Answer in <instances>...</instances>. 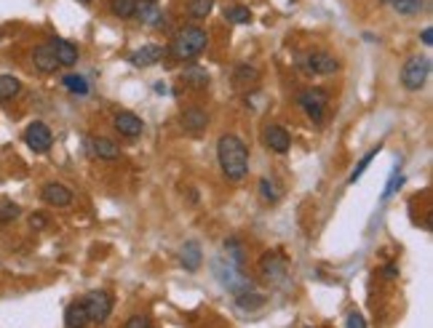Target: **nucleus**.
I'll return each mask as SVG.
<instances>
[{
    "mask_svg": "<svg viewBox=\"0 0 433 328\" xmlns=\"http://www.w3.org/2000/svg\"><path fill=\"white\" fill-rule=\"evenodd\" d=\"M216 161L227 179L241 182L249 171V150H246L244 139L236 134H222L216 141Z\"/></svg>",
    "mask_w": 433,
    "mask_h": 328,
    "instance_id": "obj_1",
    "label": "nucleus"
},
{
    "mask_svg": "<svg viewBox=\"0 0 433 328\" xmlns=\"http://www.w3.org/2000/svg\"><path fill=\"white\" fill-rule=\"evenodd\" d=\"M206 46H209L206 29H201L198 25H188V27L174 32L166 54L171 56V59H177V62H193V59H198V56L206 51Z\"/></svg>",
    "mask_w": 433,
    "mask_h": 328,
    "instance_id": "obj_2",
    "label": "nucleus"
},
{
    "mask_svg": "<svg viewBox=\"0 0 433 328\" xmlns=\"http://www.w3.org/2000/svg\"><path fill=\"white\" fill-rule=\"evenodd\" d=\"M431 78V56L415 54L409 56L401 67V85L406 91H420Z\"/></svg>",
    "mask_w": 433,
    "mask_h": 328,
    "instance_id": "obj_3",
    "label": "nucleus"
},
{
    "mask_svg": "<svg viewBox=\"0 0 433 328\" xmlns=\"http://www.w3.org/2000/svg\"><path fill=\"white\" fill-rule=\"evenodd\" d=\"M78 301L86 310L88 323H105L110 318V312H112V297L108 291H88V294L78 297Z\"/></svg>",
    "mask_w": 433,
    "mask_h": 328,
    "instance_id": "obj_4",
    "label": "nucleus"
},
{
    "mask_svg": "<svg viewBox=\"0 0 433 328\" xmlns=\"http://www.w3.org/2000/svg\"><path fill=\"white\" fill-rule=\"evenodd\" d=\"M297 64L308 75H334L340 70V62L326 51H310V54L297 56Z\"/></svg>",
    "mask_w": 433,
    "mask_h": 328,
    "instance_id": "obj_5",
    "label": "nucleus"
},
{
    "mask_svg": "<svg viewBox=\"0 0 433 328\" xmlns=\"http://www.w3.org/2000/svg\"><path fill=\"white\" fill-rule=\"evenodd\" d=\"M297 105L305 109V115L313 123H321L324 120V109L329 105V91L326 88H305V91L297 94Z\"/></svg>",
    "mask_w": 433,
    "mask_h": 328,
    "instance_id": "obj_6",
    "label": "nucleus"
},
{
    "mask_svg": "<svg viewBox=\"0 0 433 328\" xmlns=\"http://www.w3.org/2000/svg\"><path fill=\"white\" fill-rule=\"evenodd\" d=\"M212 267H214V277L230 291V294H238V291H246V288H251V283H249V277H246L241 270H236L233 264H230V259H227V267L219 262V259H214L212 262Z\"/></svg>",
    "mask_w": 433,
    "mask_h": 328,
    "instance_id": "obj_7",
    "label": "nucleus"
},
{
    "mask_svg": "<svg viewBox=\"0 0 433 328\" xmlns=\"http://www.w3.org/2000/svg\"><path fill=\"white\" fill-rule=\"evenodd\" d=\"M25 141H27V147L35 155H43V152L51 150L54 134H51V128L43 120H35V123H29L27 128H25Z\"/></svg>",
    "mask_w": 433,
    "mask_h": 328,
    "instance_id": "obj_8",
    "label": "nucleus"
},
{
    "mask_svg": "<svg viewBox=\"0 0 433 328\" xmlns=\"http://www.w3.org/2000/svg\"><path fill=\"white\" fill-rule=\"evenodd\" d=\"M286 270H289V262L284 259L281 251H265V254L260 256V273H262V277H268L271 283L284 280V277H286Z\"/></svg>",
    "mask_w": 433,
    "mask_h": 328,
    "instance_id": "obj_9",
    "label": "nucleus"
},
{
    "mask_svg": "<svg viewBox=\"0 0 433 328\" xmlns=\"http://www.w3.org/2000/svg\"><path fill=\"white\" fill-rule=\"evenodd\" d=\"M112 126H115V131H118L121 137H129V139H136L145 131L142 118H139L136 112H132V109H118L115 118H112Z\"/></svg>",
    "mask_w": 433,
    "mask_h": 328,
    "instance_id": "obj_10",
    "label": "nucleus"
},
{
    "mask_svg": "<svg viewBox=\"0 0 433 328\" xmlns=\"http://www.w3.org/2000/svg\"><path fill=\"white\" fill-rule=\"evenodd\" d=\"M262 141H265V147L273 150V152H278V155H286L289 150H292V137H289V131L284 128V126H265V131H262Z\"/></svg>",
    "mask_w": 433,
    "mask_h": 328,
    "instance_id": "obj_11",
    "label": "nucleus"
},
{
    "mask_svg": "<svg viewBox=\"0 0 433 328\" xmlns=\"http://www.w3.org/2000/svg\"><path fill=\"white\" fill-rule=\"evenodd\" d=\"M163 56H166L163 46H158V43H147V46L134 49V51L129 54V64H134V67H139V70H147V67H156Z\"/></svg>",
    "mask_w": 433,
    "mask_h": 328,
    "instance_id": "obj_12",
    "label": "nucleus"
},
{
    "mask_svg": "<svg viewBox=\"0 0 433 328\" xmlns=\"http://www.w3.org/2000/svg\"><path fill=\"white\" fill-rule=\"evenodd\" d=\"M134 16L142 25H147V27H161V25H166L158 0H136Z\"/></svg>",
    "mask_w": 433,
    "mask_h": 328,
    "instance_id": "obj_13",
    "label": "nucleus"
},
{
    "mask_svg": "<svg viewBox=\"0 0 433 328\" xmlns=\"http://www.w3.org/2000/svg\"><path fill=\"white\" fill-rule=\"evenodd\" d=\"M32 64H35V70L43 72V75H51V72L59 70V59H56L51 43H40V46L32 49Z\"/></svg>",
    "mask_w": 433,
    "mask_h": 328,
    "instance_id": "obj_14",
    "label": "nucleus"
},
{
    "mask_svg": "<svg viewBox=\"0 0 433 328\" xmlns=\"http://www.w3.org/2000/svg\"><path fill=\"white\" fill-rule=\"evenodd\" d=\"M40 197H43V203L56 206V208H70V206H73V192L67 190L64 184H59V182H49V184H43Z\"/></svg>",
    "mask_w": 433,
    "mask_h": 328,
    "instance_id": "obj_15",
    "label": "nucleus"
},
{
    "mask_svg": "<svg viewBox=\"0 0 433 328\" xmlns=\"http://www.w3.org/2000/svg\"><path fill=\"white\" fill-rule=\"evenodd\" d=\"M180 123H182V128H185L188 134H201V131H206V126H209V112L203 107H188V109H182Z\"/></svg>",
    "mask_w": 433,
    "mask_h": 328,
    "instance_id": "obj_16",
    "label": "nucleus"
},
{
    "mask_svg": "<svg viewBox=\"0 0 433 328\" xmlns=\"http://www.w3.org/2000/svg\"><path fill=\"white\" fill-rule=\"evenodd\" d=\"M201 262H203V251L198 246V241H185L180 246V264L188 270V273H198L201 270Z\"/></svg>",
    "mask_w": 433,
    "mask_h": 328,
    "instance_id": "obj_17",
    "label": "nucleus"
},
{
    "mask_svg": "<svg viewBox=\"0 0 433 328\" xmlns=\"http://www.w3.org/2000/svg\"><path fill=\"white\" fill-rule=\"evenodd\" d=\"M88 150H91L94 158H99V161H118V158H121V147L108 137H91L88 139Z\"/></svg>",
    "mask_w": 433,
    "mask_h": 328,
    "instance_id": "obj_18",
    "label": "nucleus"
},
{
    "mask_svg": "<svg viewBox=\"0 0 433 328\" xmlns=\"http://www.w3.org/2000/svg\"><path fill=\"white\" fill-rule=\"evenodd\" d=\"M49 43H51L56 59H59V67H73L78 62V46L75 43H70L64 38H51Z\"/></svg>",
    "mask_w": 433,
    "mask_h": 328,
    "instance_id": "obj_19",
    "label": "nucleus"
},
{
    "mask_svg": "<svg viewBox=\"0 0 433 328\" xmlns=\"http://www.w3.org/2000/svg\"><path fill=\"white\" fill-rule=\"evenodd\" d=\"M180 81L190 85V88H195V91H203V88H209V83H212V75L203 70V67H185L182 70V75H180Z\"/></svg>",
    "mask_w": 433,
    "mask_h": 328,
    "instance_id": "obj_20",
    "label": "nucleus"
},
{
    "mask_svg": "<svg viewBox=\"0 0 433 328\" xmlns=\"http://www.w3.org/2000/svg\"><path fill=\"white\" fill-rule=\"evenodd\" d=\"M385 5H391L399 16H417L420 11H425V0H382Z\"/></svg>",
    "mask_w": 433,
    "mask_h": 328,
    "instance_id": "obj_21",
    "label": "nucleus"
},
{
    "mask_svg": "<svg viewBox=\"0 0 433 328\" xmlns=\"http://www.w3.org/2000/svg\"><path fill=\"white\" fill-rule=\"evenodd\" d=\"M262 304H265V297L257 294V291H251V288H246V291H238V294H236V307L244 310V312H254V310H260Z\"/></svg>",
    "mask_w": 433,
    "mask_h": 328,
    "instance_id": "obj_22",
    "label": "nucleus"
},
{
    "mask_svg": "<svg viewBox=\"0 0 433 328\" xmlns=\"http://www.w3.org/2000/svg\"><path fill=\"white\" fill-rule=\"evenodd\" d=\"M233 83H236V88H251V85L260 83V72L249 64H238L236 72H233Z\"/></svg>",
    "mask_w": 433,
    "mask_h": 328,
    "instance_id": "obj_23",
    "label": "nucleus"
},
{
    "mask_svg": "<svg viewBox=\"0 0 433 328\" xmlns=\"http://www.w3.org/2000/svg\"><path fill=\"white\" fill-rule=\"evenodd\" d=\"M22 91V81L16 75H0V102H11L14 96H19Z\"/></svg>",
    "mask_w": 433,
    "mask_h": 328,
    "instance_id": "obj_24",
    "label": "nucleus"
},
{
    "mask_svg": "<svg viewBox=\"0 0 433 328\" xmlns=\"http://www.w3.org/2000/svg\"><path fill=\"white\" fill-rule=\"evenodd\" d=\"M64 326L67 328H81L88 326V318H86V310L81 307V301L75 299L67 310H64Z\"/></svg>",
    "mask_w": 433,
    "mask_h": 328,
    "instance_id": "obj_25",
    "label": "nucleus"
},
{
    "mask_svg": "<svg viewBox=\"0 0 433 328\" xmlns=\"http://www.w3.org/2000/svg\"><path fill=\"white\" fill-rule=\"evenodd\" d=\"M225 22H230V25H249L251 22V11H249V5H225Z\"/></svg>",
    "mask_w": 433,
    "mask_h": 328,
    "instance_id": "obj_26",
    "label": "nucleus"
},
{
    "mask_svg": "<svg viewBox=\"0 0 433 328\" xmlns=\"http://www.w3.org/2000/svg\"><path fill=\"white\" fill-rule=\"evenodd\" d=\"M212 8H214V0H190L188 16L195 19V22H201V19H206L212 14Z\"/></svg>",
    "mask_w": 433,
    "mask_h": 328,
    "instance_id": "obj_27",
    "label": "nucleus"
},
{
    "mask_svg": "<svg viewBox=\"0 0 433 328\" xmlns=\"http://www.w3.org/2000/svg\"><path fill=\"white\" fill-rule=\"evenodd\" d=\"M62 85L70 91V94H78V96H86L88 94V83L83 75H75V72H67L64 78H62Z\"/></svg>",
    "mask_w": 433,
    "mask_h": 328,
    "instance_id": "obj_28",
    "label": "nucleus"
},
{
    "mask_svg": "<svg viewBox=\"0 0 433 328\" xmlns=\"http://www.w3.org/2000/svg\"><path fill=\"white\" fill-rule=\"evenodd\" d=\"M136 0H110V14L118 19H132L134 16Z\"/></svg>",
    "mask_w": 433,
    "mask_h": 328,
    "instance_id": "obj_29",
    "label": "nucleus"
},
{
    "mask_svg": "<svg viewBox=\"0 0 433 328\" xmlns=\"http://www.w3.org/2000/svg\"><path fill=\"white\" fill-rule=\"evenodd\" d=\"M225 254H227V259H233L236 267H244V246H241L238 238H227L225 241Z\"/></svg>",
    "mask_w": 433,
    "mask_h": 328,
    "instance_id": "obj_30",
    "label": "nucleus"
},
{
    "mask_svg": "<svg viewBox=\"0 0 433 328\" xmlns=\"http://www.w3.org/2000/svg\"><path fill=\"white\" fill-rule=\"evenodd\" d=\"M378 152H380V144H378V147H375V150H369V152H367V155H364V158H361V161H358V165H356V168H353L351 179H348V184H356V182H358V179H361V174H364V171H367V168H369V163H372V161H375V158H378Z\"/></svg>",
    "mask_w": 433,
    "mask_h": 328,
    "instance_id": "obj_31",
    "label": "nucleus"
},
{
    "mask_svg": "<svg viewBox=\"0 0 433 328\" xmlns=\"http://www.w3.org/2000/svg\"><path fill=\"white\" fill-rule=\"evenodd\" d=\"M19 214H22V208H19L14 200L0 197V224H8V221H14V219H19Z\"/></svg>",
    "mask_w": 433,
    "mask_h": 328,
    "instance_id": "obj_32",
    "label": "nucleus"
},
{
    "mask_svg": "<svg viewBox=\"0 0 433 328\" xmlns=\"http://www.w3.org/2000/svg\"><path fill=\"white\" fill-rule=\"evenodd\" d=\"M260 195H262V200H265V203H271V206L281 200V190L273 184L271 179H260Z\"/></svg>",
    "mask_w": 433,
    "mask_h": 328,
    "instance_id": "obj_33",
    "label": "nucleus"
},
{
    "mask_svg": "<svg viewBox=\"0 0 433 328\" xmlns=\"http://www.w3.org/2000/svg\"><path fill=\"white\" fill-rule=\"evenodd\" d=\"M401 182H404V176H401V174H399V168H396V174H393L391 179H388V187L382 190V200H388V197H391L393 192L399 190V187H401Z\"/></svg>",
    "mask_w": 433,
    "mask_h": 328,
    "instance_id": "obj_34",
    "label": "nucleus"
},
{
    "mask_svg": "<svg viewBox=\"0 0 433 328\" xmlns=\"http://www.w3.org/2000/svg\"><path fill=\"white\" fill-rule=\"evenodd\" d=\"M150 318H145V315H134V318H129L126 320V328H150Z\"/></svg>",
    "mask_w": 433,
    "mask_h": 328,
    "instance_id": "obj_35",
    "label": "nucleus"
},
{
    "mask_svg": "<svg viewBox=\"0 0 433 328\" xmlns=\"http://www.w3.org/2000/svg\"><path fill=\"white\" fill-rule=\"evenodd\" d=\"M29 227H32V230H46V227H49V217H46V214H32V217H29Z\"/></svg>",
    "mask_w": 433,
    "mask_h": 328,
    "instance_id": "obj_36",
    "label": "nucleus"
},
{
    "mask_svg": "<svg viewBox=\"0 0 433 328\" xmlns=\"http://www.w3.org/2000/svg\"><path fill=\"white\" fill-rule=\"evenodd\" d=\"M345 326H348V328H353V326L364 328V326H367V320H364L358 312H351V315H348V320H345Z\"/></svg>",
    "mask_w": 433,
    "mask_h": 328,
    "instance_id": "obj_37",
    "label": "nucleus"
},
{
    "mask_svg": "<svg viewBox=\"0 0 433 328\" xmlns=\"http://www.w3.org/2000/svg\"><path fill=\"white\" fill-rule=\"evenodd\" d=\"M382 277H399V267L396 264H385L382 267Z\"/></svg>",
    "mask_w": 433,
    "mask_h": 328,
    "instance_id": "obj_38",
    "label": "nucleus"
},
{
    "mask_svg": "<svg viewBox=\"0 0 433 328\" xmlns=\"http://www.w3.org/2000/svg\"><path fill=\"white\" fill-rule=\"evenodd\" d=\"M423 43H425V46H433V29L431 27L423 29Z\"/></svg>",
    "mask_w": 433,
    "mask_h": 328,
    "instance_id": "obj_39",
    "label": "nucleus"
},
{
    "mask_svg": "<svg viewBox=\"0 0 433 328\" xmlns=\"http://www.w3.org/2000/svg\"><path fill=\"white\" fill-rule=\"evenodd\" d=\"M83 3H91V0H83Z\"/></svg>",
    "mask_w": 433,
    "mask_h": 328,
    "instance_id": "obj_40",
    "label": "nucleus"
}]
</instances>
